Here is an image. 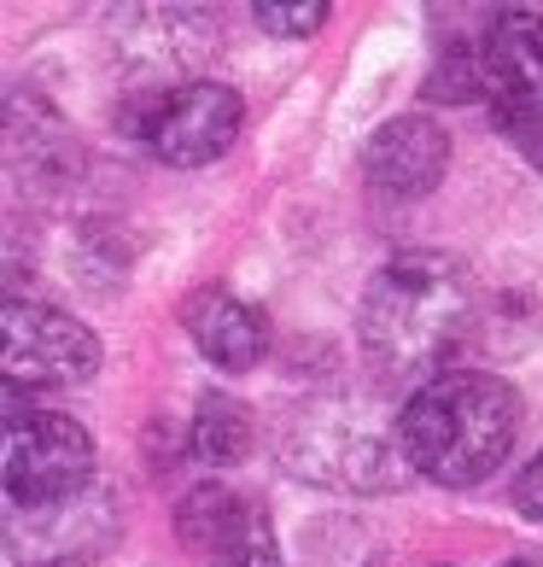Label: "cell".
<instances>
[{"mask_svg":"<svg viewBox=\"0 0 543 567\" xmlns=\"http://www.w3.org/2000/svg\"><path fill=\"white\" fill-rule=\"evenodd\" d=\"M7 503L18 515H53L94 486V433L59 410H30L7 392Z\"/></svg>","mask_w":543,"mask_h":567,"instance_id":"cell-4","label":"cell"},{"mask_svg":"<svg viewBox=\"0 0 543 567\" xmlns=\"http://www.w3.org/2000/svg\"><path fill=\"white\" fill-rule=\"evenodd\" d=\"M404 445L380 422V410L357 392H316L286 415L281 462L310 486L340 492H380L404 480Z\"/></svg>","mask_w":543,"mask_h":567,"instance_id":"cell-3","label":"cell"},{"mask_svg":"<svg viewBox=\"0 0 543 567\" xmlns=\"http://www.w3.org/2000/svg\"><path fill=\"white\" fill-rule=\"evenodd\" d=\"M181 322H187V333H194L199 357H211V363L228 369V374H246L269 357L263 310L246 305L240 292H228V287H199L194 299L181 305Z\"/></svg>","mask_w":543,"mask_h":567,"instance_id":"cell-11","label":"cell"},{"mask_svg":"<svg viewBox=\"0 0 543 567\" xmlns=\"http://www.w3.org/2000/svg\"><path fill=\"white\" fill-rule=\"evenodd\" d=\"M468 322H473L468 269L450 251H398L363 287L357 340L386 381L427 386L432 374H445V357L462 346Z\"/></svg>","mask_w":543,"mask_h":567,"instance_id":"cell-1","label":"cell"},{"mask_svg":"<svg viewBox=\"0 0 543 567\" xmlns=\"http://www.w3.org/2000/svg\"><path fill=\"white\" fill-rule=\"evenodd\" d=\"M252 18L269 30V35H316L327 24V0H258Z\"/></svg>","mask_w":543,"mask_h":567,"instance_id":"cell-13","label":"cell"},{"mask_svg":"<svg viewBox=\"0 0 543 567\" xmlns=\"http://www.w3.org/2000/svg\"><path fill=\"white\" fill-rule=\"evenodd\" d=\"M7 567H59V561H7Z\"/></svg>","mask_w":543,"mask_h":567,"instance_id":"cell-16","label":"cell"},{"mask_svg":"<svg viewBox=\"0 0 543 567\" xmlns=\"http://www.w3.org/2000/svg\"><path fill=\"white\" fill-rule=\"evenodd\" d=\"M479 53H485L491 112L543 123V12H491L479 30Z\"/></svg>","mask_w":543,"mask_h":567,"instance_id":"cell-9","label":"cell"},{"mask_svg":"<svg viewBox=\"0 0 543 567\" xmlns=\"http://www.w3.org/2000/svg\"><path fill=\"white\" fill-rule=\"evenodd\" d=\"M194 456H205V462H246L252 456V439H258V427H252V410L240 404V398H222V392H205L199 398V410H194Z\"/></svg>","mask_w":543,"mask_h":567,"instance_id":"cell-12","label":"cell"},{"mask_svg":"<svg viewBox=\"0 0 543 567\" xmlns=\"http://www.w3.org/2000/svg\"><path fill=\"white\" fill-rule=\"evenodd\" d=\"M129 135L146 146L153 158L176 164V171H199L217 164L234 146L240 123H246V100L228 82H181V89H140L123 106Z\"/></svg>","mask_w":543,"mask_h":567,"instance_id":"cell-5","label":"cell"},{"mask_svg":"<svg viewBox=\"0 0 543 567\" xmlns=\"http://www.w3.org/2000/svg\"><path fill=\"white\" fill-rule=\"evenodd\" d=\"M112 48L135 89H181L217 53V12L205 7H123L112 12Z\"/></svg>","mask_w":543,"mask_h":567,"instance_id":"cell-7","label":"cell"},{"mask_svg":"<svg viewBox=\"0 0 543 567\" xmlns=\"http://www.w3.org/2000/svg\"><path fill=\"white\" fill-rule=\"evenodd\" d=\"M514 509L532 515V520H543V451L514 474Z\"/></svg>","mask_w":543,"mask_h":567,"instance_id":"cell-14","label":"cell"},{"mask_svg":"<svg viewBox=\"0 0 543 567\" xmlns=\"http://www.w3.org/2000/svg\"><path fill=\"white\" fill-rule=\"evenodd\" d=\"M100 333L76 322L71 310L7 299L0 310V374L7 392H48V386H82L100 374Z\"/></svg>","mask_w":543,"mask_h":567,"instance_id":"cell-6","label":"cell"},{"mask_svg":"<svg viewBox=\"0 0 543 567\" xmlns=\"http://www.w3.org/2000/svg\"><path fill=\"white\" fill-rule=\"evenodd\" d=\"M497 130H503L520 153H526L537 171H543V123H526V117H497Z\"/></svg>","mask_w":543,"mask_h":567,"instance_id":"cell-15","label":"cell"},{"mask_svg":"<svg viewBox=\"0 0 543 567\" xmlns=\"http://www.w3.org/2000/svg\"><path fill=\"white\" fill-rule=\"evenodd\" d=\"M520 439V392L485 369H445L398 410L404 462L432 486L468 492L509 462Z\"/></svg>","mask_w":543,"mask_h":567,"instance_id":"cell-2","label":"cell"},{"mask_svg":"<svg viewBox=\"0 0 543 567\" xmlns=\"http://www.w3.org/2000/svg\"><path fill=\"white\" fill-rule=\"evenodd\" d=\"M509 567H543V561H509Z\"/></svg>","mask_w":543,"mask_h":567,"instance_id":"cell-17","label":"cell"},{"mask_svg":"<svg viewBox=\"0 0 543 567\" xmlns=\"http://www.w3.org/2000/svg\"><path fill=\"white\" fill-rule=\"evenodd\" d=\"M176 538L205 567H281V538L269 509L228 486H194L176 503Z\"/></svg>","mask_w":543,"mask_h":567,"instance_id":"cell-8","label":"cell"},{"mask_svg":"<svg viewBox=\"0 0 543 567\" xmlns=\"http://www.w3.org/2000/svg\"><path fill=\"white\" fill-rule=\"evenodd\" d=\"M363 164H368V187L380 199H421L450 171V135H445V123L404 112L374 130Z\"/></svg>","mask_w":543,"mask_h":567,"instance_id":"cell-10","label":"cell"}]
</instances>
